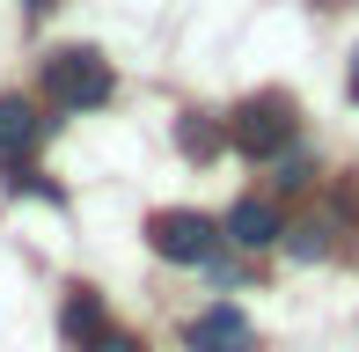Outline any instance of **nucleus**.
<instances>
[{
	"mask_svg": "<svg viewBox=\"0 0 359 352\" xmlns=\"http://www.w3.org/2000/svg\"><path fill=\"white\" fill-rule=\"evenodd\" d=\"M44 95H52L59 110H103L110 95H118V74H110L103 52H88V44H67V52L44 59Z\"/></svg>",
	"mask_w": 359,
	"mask_h": 352,
	"instance_id": "1",
	"label": "nucleus"
},
{
	"mask_svg": "<svg viewBox=\"0 0 359 352\" xmlns=\"http://www.w3.org/2000/svg\"><path fill=\"white\" fill-rule=\"evenodd\" d=\"M293 133H301V118H293V95H286V88L250 95V103H235V118H227V140H235L250 162H271V154H286V147H293Z\"/></svg>",
	"mask_w": 359,
	"mask_h": 352,
	"instance_id": "2",
	"label": "nucleus"
},
{
	"mask_svg": "<svg viewBox=\"0 0 359 352\" xmlns=\"http://www.w3.org/2000/svg\"><path fill=\"white\" fill-rule=\"evenodd\" d=\"M147 250H154L161 264H213L220 220L213 213H191V205H161V213L147 220Z\"/></svg>",
	"mask_w": 359,
	"mask_h": 352,
	"instance_id": "3",
	"label": "nucleus"
},
{
	"mask_svg": "<svg viewBox=\"0 0 359 352\" xmlns=\"http://www.w3.org/2000/svg\"><path fill=\"white\" fill-rule=\"evenodd\" d=\"M184 345L191 352H257V330H250V316L242 309H205V316H191L184 323Z\"/></svg>",
	"mask_w": 359,
	"mask_h": 352,
	"instance_id": "4",
	"label": "nucleus"
},
{
	"mask_svg": "<svg viewBox=\"0 0 359 352\" xmlns=\"http://www.w3.org/2000/svg\"><path fill=\"white\" fill-rule=\"evenodd\" d=\"M220 243H235V250H271V243H279V205H271V198H242L235 213L220 220Z\"/></svg>",
	"mask_w": 359,
	"mask_h": 352,
	"instance_id": "5",
	"label": "nucleus"
},
{
	"mask_svg": "<svg viewBox=\"0 0 359 352\" xmlns=\"http://www.w3.org/2000/svg\"><path fill=\"white\" fill-rule=\"evenodd\" d=\"M37 140H44L37 103H22V95H0V162H22Z\"/></svg>",
	"mask_w": 359,
	"mask_h": 352,
	"instance_id": "6",
	"label": "nucleus"
},
{
	"mask_svg": "<svg viewBox=\"0 0 359 352\" xmlns=\"http://www.w3.org/2000/svg\"><path fill=\"white\" fill-rule=\"evenodd\" d=\"M59 338H67L74 352H88L95 338H103V294L74 286V294H67V309H59Z\"/></svg>",
	"mask_w": 359,
	"mask_h": 352,
	"instance_id": "7",
	"label": "nucleus"
},
{
	"mask_svg": "<svg viewBox=\"0 0 359 352\" xmlns=\"http://www.w3.org/2000/svg\"><path fill=\"white\" fill-rule=\"evenodd\" d=\"M176 147H184L191 162H213V154L227 147V133H220L213 110H184V118H176Z\"/></svg>",
	"mask_w": 359,
	"mask_h": 352,
	"instance_id": "8",
	"label": "nucleus"
},
{
	"mask_svg": "<svg viewBox=\"0 0 359 352\" xmlns=\"http://www.w3.org/2000/svg\"><path fill=\"white\" fill-rule=\"evenodd\" d=\"M286 250H293V257H330V235H323V220H301Z\"/></svg>",
	"mask_w": 359,
	"mask_h": 352,
	"instance_id": "9",
	"label": "nucleus"
},
{
	"mask_svg": "<svg viewBox=\"0 0 359 352\" xmlns=\"http://www.w3.org/2000/svg\"><path fill=\"white\" fill-rule=\"evenodd\" d=\"M88 352H140V338H125V330H103V338H95Z\"/></svg>",
	"mask_w": 359,
	"mask_h": 352,
	"instance_id": "10",
	"label": "nucleus"
},
{
	"mask_svg": "<svg viewBox=\"0 0 359 352\" xmlns=\"http://www.w3.org/2000/svg\"><path fill=\"white\" fill-rule=\"evenodd\" d=\"M279 184H308V154H286V162H279Z\"/></svg>",
	"mask_w": 359,
	"mask_h": 352,
	"instance_id": "11",
	"label": "nucleus"
},
{
	"mask_svg": "<svg viewBox=\"0 0 359 352\" xmlns=\"http://www.w3.org/2000/svg\"><path fill=\"white\" fill-rule=\"evenodd\" d=\"M345 88H352V103H359V52H352V81H345Z\"/></svg>",
	"mask_w": 359,
	"mask_h": 352,
	"instance_id": "12",
	"label": "nucleus"
},
{
	"mask_svg": "<svg viewBox=\"0 0 359 352\" xmlns=\"http://www.w3.org/2000/svg\"><path fill=\"white\" fill-rule=\"evenodd\" d=\"M22 8H29V15H44V8H59V0H22Z\"/></svg>",
	"mask_w": 359,
	"mask_h": 352,
	"instance_id": "13",
	"label": "nucleus"
}]
</instances>
